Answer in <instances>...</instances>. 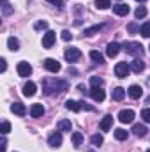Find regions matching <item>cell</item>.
<instances>
[{
  "mask_svg": "<svg viewBox=\"0 0 150 152\" xmlns=\"http://www.w3.org/2000/svg\"><path fill=\"white\" fill-rule=\"evenodd\" d=\"M67 88L66 81H58V80H46L44 81V94L51 96L53 92H64Z\"/></svg>",
  "mask_w": 150,
  "mask_h": 152,
  "instance_id": "obj_1",
  "label": "cell"
},
{
  "mask_svg": "<svg viewBox=\"0 0 150 152\" xmlns=\"http://www.w3.org/2000/svg\"><path fill=\"white\" fill-rule=\"evenodd\" d=\"M129 55H133V57H140V55H143V46L140 44V42H134V41H129V42H125L124 46H122Z\"/></svg>",
  "mask_w": 150,
  "mask_h": 152,
  "instance_id": "obj_2",
  "label": "cell"
},
{
  "mask_svg": "<svg viewBox=\"0 0 150 152\" xmlns=\"http://www.w3.org/2000/svg\"><path fill=\"white\" fill-rule=\"evenodd\" d=\"M129 71H131V66L127 62H118L115 66V76H118V78H125L129 75Z\"/></svg>",
  "mask_w": 150,
  "mask_h": 152,
  "instance_id": "obj_3",
  "label": "cell"
},
{
  "mask_svg": "<svg viewBox=\"0 0 150 152\" xmlns=\"http://www.w3.org/2000/svg\"><path fill=\"white\" fill-rule=\"evenodd\" d=\"M64 55H66V60H67V62H76V60L81 57V51H79L78 48H67Z\"/></svg>",
  "mask_w": 150,
  "mask_h": 152,
  "instance_id": "obj_4",
  "label": "cell"
},
{
  "mask_svg": "<svg viewBox=\"0 0 150 152\" xmlns=\"http://www.w3.org/2000/svg\"><path fill=\"white\" fill-rule=\"evenodd\" d=\"M118 120H120L122 124H131V122L134 120V112H133V110H122V112L118 113Z\"/></svg>",
  "mask_w": 150,
  "mask_h": 152,
  "instance_id": "obj_5",
  "label": "cell"
},
{
  "mask_svg": "<svg viewBox=\"0 0 150 152\" xmlns=\"http://www.w3.org/2000/svg\"><path fill=\"white\" fill-rule=\"evenodd\" d=\"M90 96H92V99H94V101H97V103H103V101H104V97H106V94H104V90H103L101 87H92Z\"/></svg>",
  "mask_w": 150,
  "mask_h": 152,
  "instance_id": "obj_6",
  "label": "cell"
},
{
  "mask_svg": "<svg viewBox=\"0 0 150 152\" xmlns=\"http://www.w3.org/2000/svg\"><path fill=\"white\" fill-rule=\"evenodd\" d=\"M18 75L21 78H27V76L32 75V66L28 62H20L18 64Z\"/></svg>",
  "mask_w": 150,
  "mask_h": 152,
  "instance_id": "obj_7",
  "label": "cell"
},
{
  "mask_svg": "<svg viewBox=\"0 0 150 152\" xmlns=\"http://www.w3.org/2000/svg\"><path fill=\"white\" fill-rule=\"evenodd\" d=\"M55 39H57V34L53 30H48L44 34V37H42V48H51L53 42H55Z\"/></svg>",
  "mask_w": 150,
  "mask_h": 152,
  "instance_id": "obj_8",
  "label": "cell"
},
{
  "mask_svg": "<svg viewBox=\"0 0 150 152\" xmlns=\"http://www.w3.org/2000/svg\"><path fill=\"white\" fill-rule=\"evenodd\" d=\"M44 67H46L50 73H58V71H60V64H58L55 58H46V60H44Z\"/></svg>",
  "mask_w": 150,
  "mask_h": 152,
  "instance_id": "obj_9",
  "label": "cell"
},
{
  "mask_svg": "<svg viewBox=\"0 0 150 152\" xmlns=\"http://www.w3.org/2000/svg\"><path fill=\"white\" fill-rule=\"evenodd\" d=\"M48 143H50V147H53V149L60 147V145H62V134H60V131H58V133H53V134L48 138Z\"/></svg>",
  "mask_w": 150,
  "mask_h": 152,
  "instance_id": "obj_10",
  "label": "cell"
},
{
  "mask_svg": "<svg viewBox=\"0 0 150 152\" xmlns=\"http://www.w3.org/2000/svg\"><path fill=\"white\" fill-rule=\"evenodd\" d=\"M36 90H37V85H36L34 81H27V83H25V87H23V96L32 97V96L36 94Z\"/></svg>",
  "mask_w": 150,
  "mask_h": 152,
  "instance_id": "obj_11",
  "label": "cell"
},
{
  "mask_svg": "<svg viewBox=\"0 0 150 152\" xmlns=\"http://www.w3.org/2000/svg\"><path fill=\"white\" fill-rule=\"evenodd\" d=\"M120 48H122V46H120L118 42H110V44H108V48H106V55H108L110 58L117 57V55H118V51H120Z\"/></svg>",
  "mask_w": 150,
  "mask_h": 152,
  "instance_id": "obj_12",
  "label": "cell"
},
{
  "mask_svg": "<svg viewBox=\"0 0 150 152\" xmlns=\"http://www.w3.org/2000/svg\"><path fill=\"white\" fill-rule=\"evenodd\" d=\"M113 12L118 16H125L129 12V5L127 4H117V5H113Z\"/></svg>",
  "mask_w": 150,
  "mask_h": 152,
  "instance_id": "obj_13",
  "label": "cell"
},
{
  "mask_svg": "<svg viewBox=\"0 0 150 152\" xmlns=\"http://www.w3.org/2000/svg\"><path fill=\"white\" fill-rule=\"evenodd\" d=\"M30 115L34 117V118H39V117H42L44 115V106L42 104H32V108H30Z\"/></svg>",
  "mask_w": 150,
  "mask_h": 152,
  "instance_id": "obj_14",
  "label": "cell"
},
{
  "mask_svg": "<svg viewBox=\"0 0 150 152\" xmlns=\"http://www.w3.org/2000/svg\"><path fill=\"white\" fill-rule=\"evenodd\" d=\"M124 97H125V90H124L122 87H117V88L111 90V99L113 101H122Z\"/></svg>",
  "mask_w": 150,
  "mask_h": 152,
  "instance_id": "obj_15",
  "label": "cell"
},
{
  "mask_svg": "<svg viewBox=\"0 0 150 152\" xmlns=\"http://www.w3.org/2000/svg\"><path fill=\"white\" fill-rule=\"evenodd\" d=\"M143 69H145V62H143V60L134 58V60L131 62V71H134V73H141Z\"/></svg>",
  "mask_w": 150,
  "mask_h": 152,
  "instance_id": "obj_16",
  "label": "cell"
},
{
  "mask_svg": "<svg viewBox=\"0 0 150 152\" xmlns=\"http://www.w3.org/2000/svg\"><path fill=\"white\" fill-rule=\"evenodd\" d=\"M11 112L16 115H25L27 113V108H25V104H21V103H12L11 104Z\"/></svg>",
  "mask_w": 150,
  "mask_h": 152,
  "instance_id": "obj_17",
  "label": "cell"
},
{
  "mask_svg": "<svg viewBox=\"0 0 150 152\" xmlns=\"http://www.w3.org/2000/svg\"><path fill=\"white\" fill-rule=\"evenodd\" d=\"M111 124H113V117L111 115H106L103 120H101V131H110V127H111Z\"/></svg>",
  "mask_w": 150,
  "mask_h": 152,
  "instance_id": "obj_18",
  "label": "cell"
},
{
  "mask_svg": "<svg viewBox=\"0 0 150 152\" xmlns=\"http://www.w3.org/2000/svg\"><path fill=\"white\" fill-rule=\"evenodd\" d=\"M133 133H134L136 136H145L149 131H147V126H143V124H134V126H133Z\"/></svg>",
  "mask_w": 150,
  "mask_h": 152,
  "instance_id": "obj_19",
  "label": "cell"
},
{
  "mask_svg": "<svg viewBox=\"0 0 150 152\" xmlns=\"http://www.w3.org/2000/svg\"><path fill=\"white\" fill-rule=\"evenodd\" d=\"M141 87H138V85H133V87H129V96L133 97V99H140L141 97Z\"/></svg>",
  "mask_w": 150,
  "mask_h": 152,
  "instance_id": "obj_20",
  "label": "cell"
},
{
  "mask_svg": "<svg viewBox=\"0 0 150 152\" xmlns=\"http://www.w3.org/2000/svg\"><path fill=\"white\" fill-rule=\"evenodd\" d=\"M57 131H71V122L66 120V118L58 120L57 122Z\"/></svg>",
  "mask_w": 150,
  "mask_h": 152,
  "instance_id": "obj_21",
  "label": "cell"
},
{
  "mask_svg": "<svg viewBox=\"0 0 150 152\" xmlns=\"http://www.w3.org/2000/svg\"><path fill=\"white\" fill-rule=\"evenodd\" d=\"M66 108H67V110H69V112H79V110H81V104H79V103H78V101H73V99H69V101H67V103H66Z\"/></svg>",
  "mask_w": 150,
  "mask_h": 152,
  "instance_id": "obj_22",
  "label": "cell"
},
{
  "mask_svg": "<svg viewBox=\"0 0 150 152\" xmlns=\"http://www.w3.org/2000/svg\"><path fill=\"white\" fill-rule=\"evenodd\" d=\"M7 46H9V50H11V51H18V50H20V41L11 36V37L7 39Z\"/></svg>",
  "mask_w": 150,
  "mask_h": 152,
  "instance_id": "obj_23",
  "label": "cell"
},
{
  "mask_svg": "<svg viewBox=\"0 0 150 152\" xmlns=\"http://www.w3.org/2000/svg\"><path fill=\"white\" fill-rule=\"evenodd\" d=\"M90 58H92L95 64H104V57H103L99 51H95V50H92V51H90Z\"/></svg>",
  "mask_w": 150,
  "mask_h": 152,
  "instance_id": "obj_24",
  "label": "cell"
},
{
  "mask_svg": "<svg viewBox=\"0 0 150 152\" xmlns=\"http://www.w3.org/2000/svg\"><path fill=\"white\" fill-rule=\"evenodd\" d=\"M0 7H2L4 16H9V14L12 12V7H11V4H9L7 0H0Z\"/></svg>",
  "mask_w": 150,
  "mask_h": 152,
  "instance_id": "obj_25",
  "label": "cell"
},
{
  "mask_svg": "<svg viewBox=\"0 0 150 152\" xmlns=\"http://www.w3.org/2000/svg\"><path fill=\"white\" fill-rule=\"evenodd\" d=\"M127 136H129V133H127L125 129H115V138H117V140L124 142V140H127Z\"/></svg>",
  "mask_w": 150,
  "mask_h": 152,
  "instance_id": "obj_26",
  "label": "cell"
},
{
  "mask_svg": "<svg viewBox=\"0 0 150 152\" xmlns=\"http://www.w3.org/2000/svg\"><path fill=\"white\" fill-rule=\"evenodd\" d=\"M110 5H111V2H110V0H95V7H97V9H101V11L110 9Z\"/></svg>",
  "mask_w": 150,
  "mask_h": 152,
  "instance_id": "obj_27",
  "label": "cell"
},
{
  "mask_svg": "<svg viewBox=\"0 0 150 152\" xmlns=\"http://www.w3.org/2000/svg\"><path fill=\"white\" fill-rule=\"evenodd\" d=\"M103 27H104V25H94V27H90V28H85L83 36H94V34H95V32H99Z\"/></svg>",
  "mask_w": 150,
  "mask_h": 152,
  "instance_id": "obj_28",
  "label": "cell"
},
{
  "mask_svg": "<svg viewBox=\"0 0 150 152\" xmlns=\"http://www.w3.org/2000/svg\"><path fill=\"white\" fill-rule=\"evenodd\" d=\"M140 34H141L143 37H150V21H147V23H143V25H141Z\"/></svg>",
  "mask_w": 150,
  "mask_h": 152,
  "instance_id": "obj_29",
  "label": "cell"
},
{
  "mask_svg": "<svg viewBox=\"0 0 150 152\" xmlns=\"http://www.w3.org/2000/svg\"><path fill=\"white\" fill-rule=\"evenodd\" d=\"M81 142H83V134L81 133H73V145L74 147H79Z\"/></svg>",
  "mask_w": 150,
  "mask_h": 152,
  "instance_id": "obj_30",
  "label": "cell"
},
{
  "mask_svg": "<svg viewBox=\"0 0 150 152\" xmlns=\"http://www.w3.org/2000/svg\"><path fill=\"white\" fill-rule=\"evenodd\" d=\"M134 16H136L138 20H140V18H145V16H147V9H145L143 5H140V7L136 9V12H134Z\"/></svg>",
  "mask_w": 150,
  "mask_h": 152,
  "instance_id": "obj_31",
  "label": "cell"
},
{
  "mask_svg": "<svg viewBox=\"0 0 150 152\" xmlns=\"http://www.w3.org/2000/svg\"><path fill=\"white\" fill-rule=\"evenodd\" d=\"M90 83H92V87H101V85H103V78L92 76V78H90Z\"/></svg>",
  "mask_w": 150,
  "mask_h": 152,
  "instance_id": "obj_32",
  "label": "cell"
},
{
  "mask_svg": "<svg viewBox=\"0 0 150 152\" xmlns=\"http://www.w3.org/2000/svg\"><path fill=\"white\" fill-rule=\"evenodd\" d=\"M0 131H2V134L5 136V134H7V133L11 131V124H9L7 120H4V122H2V129H0Z\"/></svg>",
  "mask_w": 150,
  "mask_h": 152,
  "instance_id": "obj_33",
  "label": "cell"
},
{
  "mask_svg": "<svg viewBox=\"0 0 150 152\" xmlns=\"http://www.w3.org/2000/svg\"><path fill=\"white\" fill-rule=\"evenodd\" d=\"M92 143H94L95 147L103 145V136H101V134H94V136H92Z\"/></svg>",
  "mask_w": 150,
  "mask_h": 152,
  "instance_id": "obj_34",
  "label": "cell"
},
{
  "mask_svg": "<svg viewBox=\"0 0 150 152\" xmlns=\"http://www.w3.org/2000/svg\"><path fill=\"white\" fill-rule=\"evenodd\" d=\"M141 118H143L147 124H150V108H145V110H141Z\"/></svg>",
  "mask_w": 150,
  "mask_h": 152,
  "instance_id": "obj_35",
  "label": "cell"
},
{
  "mask_svg": "<svg viewBox=\"0 0 150 152\" xmlns=\"http://www.w3.org/2000/svg\"><path fill=\"white\" fill-rule=\"evenodd\" d=\"M62 39H64V41H71V39H73V34H71L69 30H62Z\"/></svg>",
  "mask_w": 150,
  "mask_h": 152,
  "instance_id": "obj_36",
  "label": "cell"
},
{
  "mask_svg": "<svg viewBox=\"0 0 150 152\" xmlns=\"http://www.w3.org/2000/svg\"><path fill=\"white\" fill-rule=\"evenodd\" d=\"M36 28H37V30H44V28H48V23H46V21H37V23H36Z\"/></svg>",
  "mask_w": 150,
  "mask_h": 152,
  "instance_id": "obj_37",
  "label": "cell"
},
{
  "mask_svg": "<svg viewBox=\"0 0 150 152\" xmlns=\"http://www.w3.org/2000/svg\"><path fill=\"white\" fill-rule=\"evenodd\" d=\"M140 28H141V27H138L136 23H131V25L127 27V30H129V32H140Z\"/></svg>",
  "mask_w": 150,
  "mask_h": 152,
  "instance_id": "obj_38",
  "label": "cell"
},
{
  "mask_svg": "<svg viewBox=\"0 0 150 152\" xmlns=\"http://www.w3.org/2000/svg\"><path fill=\"white\" fill-rule=\"evenodd\" d=\"M79 104H81V108H85V110H88V112H94V106H90L88 103H85V101H79Z\"/></svg>",
  "mask_w": 150,
  "mask_h": 152,
  "instance_id": "obj_39",
  "label": "cell"
},
{
  "mask_svg": "<svg viewBox=\"0 0 150 152\" xmlns=\"http://www.w3.org/2000/svg\"><path fill=\"white\" fill-rule=\"evenodd\" d=\"M50 4H53V5H57V7H64V0H48Z\"/></svg>",
  "mask_w": 150,
  "mask_h": 152,
  "instance_id": "obj_40",
  "label": "cell"
},
{
  "mask_svg": "<svg viewBox=\"0 0 150 152\" xmlns=\"http://www.w3.org/2000/svg\"><path fill=\"white\" fill-rule=\"evenodd\" d=\"M5 145H7V142H5V136L2 134V143H0V152H5V149H7Z\"/></svg>",
  "mask_w": 150,
  "mask_h": 152,
  "instance_id": "obj_41",
  "label": "cell"
},
{
  "mask_svg": "<svg viewBox=\"0 0 150 152\" xmlns=\"http://www.w3.org/2000/svg\"><path fill=\"white\" fill-rule=\"evenodd\" d=\"M0 62H2V73H4V71H5V69H7V62H5V60H4V58H2V60H0Z\"/></svg>",
  "mask_w": 150,
  "mask_h": 152,
  "instance_id": "obj_42",
  "label": "cell"
},
{
  "mask_svg": "<svg viewBox=\"0 0 150 152\" xmlns=\"http://www.w3.org/2000/svg\"><path fill=\"white\" fill-rule=\"evenodd\" d=\"M136 2H145V0H136Z\"/></svg>",
  "mask_w": 150,
  "mask_h": 152,
  "instance_id": "obj_43",
  "label": "cell"
},
{
  "mask_svg": "<svg viewBox=\"0 0 150 152\" xmlns=\"http://www.w3.org/2000/svg\"><path fill=\"white\" fill-rule=\"evenodd\" d=\"M149 152H150V149H149Z\"/></svg>",
  "mask_w": 150,
  "mask_h": 152,
  "instance_id": "obj_44",
  "label": "cell"
}]
</instances>
